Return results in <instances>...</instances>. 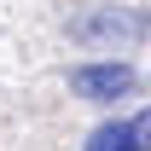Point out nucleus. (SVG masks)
I'll return each instance as SVG.
<instances>
[{"label": "nucleus", "instance_id": "obj_1", "mask_svg": "<svg viewBox=\"0 0 151 151\" xmlns=\"http://www.w3.org/2000/svg\"><path fill=\"white\" fill-rule=\"evenodd\" d=\"M70 87H76V99H87V105H116V99H128L134 87H139V70L122 64V58L76 64V70H70Z\"/></svg>", "mask_w": 151, "mask_h": 151}, {"label": "nucleus", "instance_id": "obj_2", "mask_svg": "<svg viewBox=\"0 0 151 151\" xmlns=\"http://www.w3.org/2000/svg\"><path fill=\"white\" fill-rule=\"evenodd\" d=\"M87 151H151V111L99 122V128L87 134Z\"/></svg>", "mask_w": 151, "mask_h": 151}]
</instances>
